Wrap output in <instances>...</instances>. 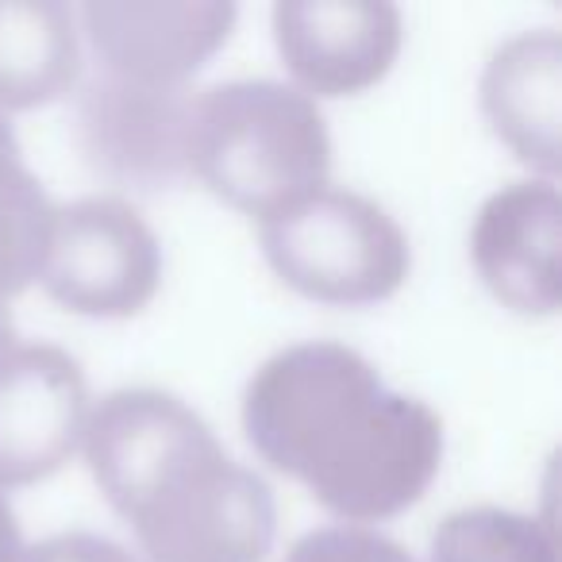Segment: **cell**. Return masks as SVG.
<instances>
[{
  "mask_svg": "<svg viewBox=\"0 0 562 562\" xmlns=\"http://www.w3.org/2000/svg\"><path fill=\"white\" fill-rule=\"evenodd\" d=\"M431 562H559L547 520L497 505L451 513L431 536Z\"/></svg>",
  "mask_w": 562,
  "mask_h": 562,
  "instance_id": "obj_14",
  "label": "cell"
},
{
  "mask_svg": "<svg viewBox=\"0 0 562 562\" xmlns=\"http://www.w3.org/2000/svg\"><path fill=\"white\" fill-rule=\"evenodd\" d=\"M243 431L262 462L362 528L413 508L443 462L439 416L331 339L293 344L255 370Z\"/></svg>",
  "mask_w": 562,
  "mask_h": 562,
  "instance_id": "obj_1",
  "label": "cell"
},
{
  "mask_svg": "<svg viewBox=\"0 0 562 562\" xmlns=\"http://www.w3.org/2000/svg\"><path fill=\"white\" fill-rule=\"evenodd\" d=\"M258 243L290 290L339 308L390 301L413 266L405 232L382 204L331 186L258 220Z\"/></svg>",
  "mask_w": 562,
  "mask_h": 562,
  "instance_id": "obj_4",
  "label": "cell"
},
{
  "mask_svg": "<svg viewBox=\"0 0 562 562\" xmlns=\"http://www.w3.org/2000/svg\"><path fill=\"white\" fill-rule=\"evenodd\" d=\"M78 78V12L58 0H0V116L58 101Z\"/></svg>",
  "mask_w": 562,
  "mask_h": 562,
  "instance_id": "obj_12",
  "label": "cell"
},
{
  "mask_svg": "<svg viewBox=\"0 0 562 562\" xmlns=\"http://www.w3.org/2000/svg\"><path fill=\"white\" fill-rule=\"evenodd\" d=\"M405 20L385 0H281L273 43L305 97H355L393 70Z\"/></svg>",
  "mask_w": 562,
  "mask_h": 562,
  "instance_id": "obj_9",
  "label": "cell"
},
{
  "mask_svg": "<svg viewBox=\"0 0 562 562\" xmlns=\"http://www.w3.org/2000/svg\"><path fill=\"white\" fill-rule=\"evenodd\" d=\"M281 562H416L401 543L362 524H331L301 536Z\"/></svg>",
  "mask_w": 562,
  "mask_h": 562,
  "instance_id": "obj_15",
  "label": "cell"
},
{
  "mask_svg": "<svg viewBox=\"0 0 562 562\" xmlns=\"http://www.w3.org/2000/svg\"><path fill=\"white\" fill-rule=\"evenodd\" d=\"M89 424L81 367L55 344H16L0 359V493L63 470Z\"/></svg>",
  "mask_w": 562,
  "mask_h": 562,
  "instance_id": "obj_8",
  "label": "cell"
},
{
  "mask_svg": "<svg viewBox=\"0 0 562 562\" xmlns=\"http://www.w3.org/2000/svg\"><path fill=\"white\" fill-rule=\"evenodd\" d=\"M55 204L32 170L20 158V139L0 116V301L40 281L47 262Z\"/></svg>",
  "mask_w": 562,
  "mask_h": 562,
  "instance_id": "obj_13",
  "label": "cell"
},
{
  "mask_svg": "<svg viewBox=\"0 0 562 562\" xmlns=\"http://www.w3.org/2000/svg\"><path fill=\"white\" fill-rule=\"evenodd\" d=\"M482 112L524 166L543 181L559 178L562 40L554 27L520 32L493 50L482 74Z\"/></svg>",
  "mask_w": 562,
  "mask_h": 562,
  "instance_id": "obj_11",
  "label": "cell"
},
{
  "mask_svg": "<svg viewBox=\"0 0 562 562\" xmlns=\"http://www.w3.org/2000/svg\"><path fill=\"white\" fill-rule=\"evenodd\" d=\"M20 562H139L132 551L97 531H63L20 551Z\"/></svg>",
  "mask_w": 562,
  "mask_h": 562,
  "instance_id": "obj_16",
  "label": "cell"
},
{
  "mask_svg": "<svg viewBox=\"0 0 562 562\" xmlns=\"http://www.w3.org/2000/svg\"><path fill=\"white\" fill-rule=\"evenodd\" d=\"M86 459L150 562H262L278 505L181 397L116 390L89 413Z\"/></svg>",
  "mask_w": 562,
  "mask_h": 562,
  "instance_id": "obj_2",
  "label": "cell"
},
{
  "mask_svg": "<svg viewBox=\"0 0 562 562\" xmlns=\"http://www.w3.org/2000/svg\"><path fill=\"white\" fill-rule=\"evenodd\" d=\"M16 347V324H12V313H9V305L0 301V359Z\"/></svg>",
  "mask_w": 562,
  "mask_h": 562,
  "instance_id": "obj_18",
  "label": "cell"
},
{
  "mask_svg": "<svg viewBox=\"0 0 562 562\" xmlns=\"http://www.w3.org/2000/svg\"><path fill=\"white\" fill-rule=\"evenodd\" d=\"M189 109L193 93L186 86H135L101 74L81 89L74 132L97 173L150 193L178 186L189 173Z\"/></svg>",
  "mask_w": 562,
  "mask_h": 562,
  "instance_id": "obj_6",
  "label": "cell"
},
{
  "mask_svg": "<svg viewBox=\"0 0 562 562\" xmlns=\"http://www.w3.org/2000/svg\"><path fill=\"white\" fill-rule=\"evenodd\" d=\"M43 290L93 321H124L155 301L162 247L150 224L120 196H81L55 209Z\"/></svg>",
  "mask_w": 562,
  "mask_h": 562,
  "instance_id": "obj_5",
  "label": "cell"
},
{
  "mask_svg": "<svg viewBox=\"0 0 562 562\" xmlns=\"http://www.w3.org/2000/svg\"><path fill=\"white\" fill-rule=\"evenodd\" d=\"M186 162L224 204L266 220L328 186L331 135L297 86L220 81L193 97Z\"/></svg>",
  "mask_w": 562,
  "mask_h": 562,
  "instance_id": "obj_3",
  "label": "cell"
},
{
  "mask_svg": "<svg viewBox=\"0 0 562 562\" xmlns=\"http://www.w3.org/2000/svg\"><path fill=\"white\" fill-rule=\"evenodd\" d=\"M227 0H89L78 9L104 74L135 86H186L235 27Z\"/></svg>",
  "mask_w": 562,
  "mask_h": 562,
  "instance_id": "obj_7",
  "label": "cell"
},
{
  "mask_svg": "<svg viewBox=\"0 0 562 562\" xmlns=\"http://www.w3.org/2000/svg\"><path fill=\"white\" fill-rule=\"evenodd\" d=\"M562 196L554 181H513L477 209L470 258L482 285L520 316H554L559 285Z\"/></svg>",
  "mask_w": 562,
  "mask_h": 562,
  "instance_id": "obj_10",
  "label": "cell"
},
{
  "mask_svg": "<svg viewBox=\"0 0 562 562\" xmlns=\"http://www.w3.org/2000/svg\"><path fill=\"white\" fill-rule=\"evenodd\" d=\"M20 551H24V543H20L16 513H12V505L0 493V562H20Z\"/></svg>",
  "mask_w": 562,
  "mask_h": 562,
  "instance_id": "obj_17",
  "label": "cell"
}]
</instances>
